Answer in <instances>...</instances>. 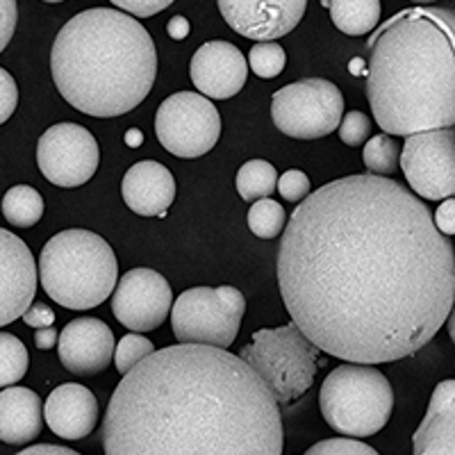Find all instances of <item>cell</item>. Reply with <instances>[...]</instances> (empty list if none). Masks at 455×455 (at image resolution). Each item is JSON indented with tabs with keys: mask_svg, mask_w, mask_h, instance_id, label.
Listing matches in <instances>:
<instances>
[{
	"mask_svg": "<svg viewBox=\"0 0 455 455\" xmlns=\"http://www.w3.org/2000/svg\"><path fill=\"white\" fill-rule=\"evenodd\" d=\"M433 223H435V228H437V230L444 235V237H453V233H455V201H453V196L444 198V203L437 207V212H435V217H433Z\"/></svg>",
	"mask_w": 455,
	"mask_h": 455,
	"instance_id": "cell-37",
	"label": "cell"
},
{
	"mask_svg": "<svg viewBox=\"0 0 455 455\" xmlns=\"http://www.w3.org/2000/svg\"><path fill=\"white\" fill-rule=\"evenodd\" d=\"M44 428V403L28 387H5L0 392V440L21 446L36 440Z\"/></svg>",
	"mask_w": 455,
	"mask_h": 455,
	"instance_id": "cell-21",
	"label": "cell"
},
{
	"mask_svg": "<svg viewBox=\"0 0 455 455\" xmlns=\"http://www.w3.org/2000/svg\"><path fill=\"white\" fill-rule=\"evenodd\" d=\"M337 128H339V140L347 146H353V148L363 146L371 137V119L364 112H357V109L344 114Z\"/></svg>",
	"mask_w": 455,
	"mask_h": 455,
	"instance_id": "cell-30",
	"label": "cell"
},
{
	"mask_svg": "<svg viewBox=\"0 0 455 455\" xmlns=\"http://www.w3.org/2000/svg\"><path fill=\"white\" fill-rule=\"evenodd\" d=\"M36 262L21 237L0 228V328L21 319L36 294Z\"/></svg>",
	"mask_w": 455,
	"mask_h": 455,
	"instance_id": "cell-15",
	"label": "cell"
},
{
	"mask_svg": "<svg viewBox=\"0 0 455 455\" xmlns=\"http://www.w3.org/2000/svg\"><path fill=\"white\" fill-rule=\"evenodd\" d=\"M21 319L32 328H48L55 323V312H52L51 306L42 303V300H32V306L23 312Z\"/></svg>",
	"mask_w": 455,
	"mask_h": 455,
	"instance_id": "cell-36",
	"label": "cell"
},
{
	"mask_svg": "<svg viewBox=\"0 0 455 455\" xmlns=\"http://www.w3.org/2000/svg\"><path fill=\"white\" fill-rule=\"evenodd\" d=\"M414 455H455V383L442 380L412 437Z\"/></svg>",
	"mask_w": 455,
	"mask_h": 455,
	"instance_id": "cell-20",
	"label": "cell"
},
{
	"mask_svg": "<svg viewBox=\"0 0 455 455\" xmlns=\"http://www.w3.org/2000/svg\"><path fill=\"white\" fill-rule=\"evenodd\" d=\"M36 267L44 291L68 310L99 307L119 283V262L112 246L83 228L62 230L48 239Z\"/></svg>",
	"mask_w": 455,
	"mask_h": 455,
	"instance_id": "cell-5",
	"label": "cell"
},
{
	"mask_svg": "<svg viewBox=\"0 0 455 455\" xmlns=\"http://www.w3.org/2000/svg\"><path fill=\"white\" fill-rule=\"evenodd\" d=\"M121 194L125 205L140 217L164 219L176 201V178L160 162H137L124 176Z\"/></svg>",
	"mask_w": 455,
	"mask_h": 455,
	"instance_id": "cell-18",
	"label": "cell"
},
{
	"mask_svg": "<svg viewBox=\"0 0 455 455\" xmlns=\"http://www.w3.org/2000/svg\"><path fill=\"white\" fill-rule=\"evenodd\" d=\"M46 203L35 187L16 185L3 196V217L14 228H32L44 217Z\"/></svg>",
	"mask_w": 455,
	"mask_h": 455,
	"instance_id": "cell-23",
	"label": "cell"
},
{
	"mask_svg": "<svg viewBox=\"0 0 455 455\" xmlns=\"http://www.w3.org/2000/svg\"><path fill=\"white\" fill-rule=\"evenodd\" d=\"M105 455H283L280 405L242 357L176 344L124 373L103 419Z\"/></svg>",
	"mask_w": 455,
	"mask_h": 455,
	"instance_id": "cell-2",
	"label": "cell"
},
{
	"mask_svg": "<svg viewBox=\"0 0 455 455\" xmlns=\"http://www.w3.org/2000/svg\"><path fill=\"white\" fill-rule=\"evenodd\" d=\"M30 355L21 339L10 332H0V387H12L28 373Z\"/></svg>",
	"mask_w": 455,
	"mask_h": 455,
	"instance_id": "cell-25",
	"label": "cell"
},
{
	"mask_svg": "<svg viewBox=\"0 0 455 455\" xmlns=\"http://www.w3.org/2000/svg\"><path fill=\"white\" fill-rule=\"evenodd\" d=\"M223 21L253 42H275L306 16L307 0H217Z\"/></svg>",
	"mask_w": 455,
	"mask_h": 455,
	"instance_id": "cell-14",
	"label": "cell"
},
{
	"mask_svg": "<svg viewBox=\"0 0 455 455\" xmlns=\"http://www.w3.org/2000/svg\"><path fill=\"white\" fill-rule=\"evenodd\" d=\"M189 78L205 99H233L249 80V64L235 44L214 39L194 52Z\"/></svg>",
	"mask_w": 455,
	"mask_h": 455,
	"instance_id": "cell-16",
	"label": "cell"
},
{
	"mask_svg": "<svg viewBox=\"0 0 455 455\" xmlns=\"http://www.w3.org/2000/svg\"><path fill=\"white\" fill-rule=\"evenodd\" d=\"M166 30H169L171 39L180 42V39H187V36H189V32H192V23L187 21L185 16H173V19L169 21V26H166Z\"/></svg>",
	"mask_w": 455,
	"mask_h": 455,
	"instance_id": "cell-39",
	"label": "cell"
},
{
	"mask_svg": "<svg viewBox=\"0 0 455 455\" xmlns=\"http://www.w3.org/2000/svg\"><path fill=\"white\" fill-rule=\"evenodd\" d=\"M171 284L153 269H130L112 291V312L132 332H150L169 319Z\"/></svg>",
	"mask_w": 455,
	"mask_h": 455,
	"instance_id": "cell-13",
	"label": "cell"
},
{
	"mask_svg": "<svg viewBox=\"0 0 455 455\" xmlns=\"http://www.w3.org/2000/svg\"><path fill=\"white\" fill-rule=\"evenodd\" d=\"M412 192L428 201H444L455 194V132L437 128L405 137L398 156Z\"/></svg>",
	"mask_w": 455,
	"mask_h": 455,
	"instance_id": "cell-11",
	"label": "cell"
},
{
	"mask_svg": "<svg viewBox=\"0 0 455 455\" xmlns=\"http://www.w3.org/2000/svg\"><path fill=\"white\" fill-rule=\"evenodd\" d=\"M306 455H380L373 446L364 444L353 437H335V440H321L307 449Z\"/></svg>",
	"mask_w": 455,
	"mask_h": 455,
	"instance_id": "cell-31",
	"label": "cell"
},
{
	"mask_svg": "<svg viewBox=\"0 0 455 455\" xmlns=\"http://www.w3.org/2000/svg\"><path fill=\"white\" fill-rule=\"evenodd\" d=\"M344 116V96L323 78H306L271 96V119L291 140H319L335 132Z\"/></svg>",
	"mask_w": 455,
	"mask_h": 455,
	"instance_id": "cell-9",
	"label": "cell"
},
{
	"mask_svg": "<svg viewBox=\"0 0 455 455\" xmlns=\"http://www.w3.org/2000/svg\"><path fill=\"white\" fill-rule=\"evenodd\" d=\"M246 299L237 287H192L171 306V328L180 344L230 348L242 326Z\"/></svg>",
	"mask_w": 455,
	"mask_h": 455,
	"instance_id": "cell-8",
	"label": "cell"
},
{
	"mask_svg": "<svg viewBox=\"0 0 455 455\" xmlns=\"http://www.w3.org/2000/svg\"><path fill=\"white\" fill-rule=\"evenodd\" d=\"M51 71L71 108L109 119L146 100L157 78V51L135 16L92 7L57 32Z\"/></svg>",
	"mask_w": 455,
	"mask_h": 455,
	"instance_id": "cell-4",
	"label": "cell"
},
{
	"mask_svg": "<svg viewBox=\"0 0 455 455\" xmlns=\"http://www.w3.org/2000/svg\"><path fill=\"white\" fill-rule=\"evenodd\" d=\"M249 67L258 78H275L287 67V52L275 42H258L249 52Z\"/></svg>",
	"mask_w": 455,
	"mask_h": 455,
	"instance_id": "cell-28",
	"label": "cell"
},
{
	"mask_svg": "<svg viewBox=\"0 0 455 455\" xmlns=\"http://www.w3.org/2000/svg\"><path fill=\"white\" fill-rule=\"evenodd\" d=\"M109 3L116 5V10L135 16V19H148V16H156L160 12H164L176 0H109Z\"/></svg>",
	"mask_w": 455,
	"mask_h": 455,
	"instance_id": "cell-33",
	"label": "cell"
},
{
	"mask_svg": "<svg viewBox=\"0 0 455 455\" xmlns=\"http://www.w3.org/2000/svg\"><path fill=\"white\" fill-rule=\"evenodd\" d=\"M36 164L48 182L57 187H80L96 176L100 148L96 137L78 124H57L36 144Z\"/></svg>",
	"mask_w": 455,
	"mask_h": 455,
	"instance_id": "cell-12",
	"label": "cell"
},
{
	"mask_svg": "<svg viewBox=\"0 0 455 455\" xmlns=\"http://www.w3.org/2000/svg\"><path fill=\"white\" fill-rule=\"evenodd\" d=\"M141 141H144V135H141V130L132 128V130H128V132H125V144L132 146V148H135V146H140Z\"/></svg>",
	"mask_w": 455,
	"mask_h": 455,
	"instance_id": "cell-41",
	"label": "cell"
},
{
	"mask_svg": "<svg viewBox=\"0 0 455 455\" xmlns=\"http://www.w3.org/2000/svg\"><path fill=\"white\" fill-rule=\"evenodd\" d=\"M44 417L48 428L64 440H83L99 424V401L84 385L64 383L46 398Z\"/></svg>",
	"mask_w": 455,
	"mask_h": 455,
	"instance_id": "cell-19",
	"label": "cell"
},
{
	"mask_svg": "<svg viewBox=\"0 0 455 455\" xmlns=\"http://www.w3.org/2000/svg\"><path fill=\"white\" fill-rule=\"evenodd\" d=\"M284 307L326 355L396 363L453 312L455 253L433 214L394 178L347 176L307 194L278 251Z\"/></svg>",
	"mask_w": 455,
	"mask_h": 455,
	"instance_id": "cell-1",
	"label": "cell"
},
{
	"mask_svg": "<svg viewBox=\"0 0 455 455\" xmlns=\"http://www.w3.org/2000/svg\"><path fill=\"white\" fill-rule=\"evenodd\" d=\"M412 3H417V5H428V3H435V0H412Z\"/></svg>",
	"mask_w": 455,
	"mask_h": 455,
	"instance_id": "cell-42",
	"label": "cell"
},
{
	"mask_svg": "<svg viewBox=\"0 0 455 455\" xmlns=\"http://www.w3.org/2000/svg\"><path fill=\"white\" fill-rule=\"evenodd\" d=\"M319 408L337 433L353 440L371 437L392 419V385L373 364H341L321 385Z\"/></svg>",
	"mask_w": 455,
	"mask_h": 455,
	"instance_id": "cell-6",
	"label": "cell"
},
{
	"mask_svg": "<svg viewBox=\"0 0 455 455\" xmlns=\"http://www.w3.org/2000/svg\"><path fill=\"white\" fill-rule=\"evenodd\" d=\"M331 19L344 35L363 36L378 28L380 0H331Z\"/></svg>",
	"mask_w": 455,
	"mask_h": 455,
	"instance_id": "cell-22",
	"label": "cell"
},
{
	"mask_svg": "<svg viewBox=\"0 0 455 455\" xmlns=\"http://www.w3.org/2000/svg\"><path fill=\"white\" fill-rule=\"evenodd\" d=\"M237 355L258 373L278 405L299 401L312 387L321 364V351L296 328L294 321L258 331Z\"/></svg>",
	"mask_w": 455,
	"mask_h": 455,
	"instance_id": "cell-7",
	"label": "cell"
},
{
	"mask_svg": "<svg viewBox=\"0 0 455 455\" xmlns=\"http://www.w3.org/2000/svg\"><path fill=\"white\" fill-rule=\"evenodd\" d=\"M16 455H80L76 451L67 449V446H57V444H36V446H28L23 449L21 453Z\"/></svg>",
	"mask_w": 455,
	"mask_h": 455,
	"instance_id": "cell-38",
	"label": "cell"
},
{
	"mask_svg": "<svg viewBox=\"0 0 455 455\" xmlns=\"http://www.w3.org/2000/svg\"><path fill=\"white\" fill-rule=\"evenodd\" d=\"M57 337H60V332H57L52 326L36 328V335H35L36 348H39V351H48V348H52L57 344Z\"/></svg>",
	"mask_w": 455,
	"mask_h": 455,
	"instance_id": "cell-40",
	"label": "cell"
},
{
	"mask_svg": "<svg viewBox=\"0 0 455 455\" xmlns=\"http://www.w3.org/2000/svg\"><path fill=\"white\" fill-rule=\"evenodd\" d=\"M235 185L243 201L255 203L259 198H269L278 185V171L267 160H251L237 171Z\"/></svg>",
	"mask_w": 455,
	"mask_h": 455,
	"instance_id": "cell-24",
	"label": "cell"
},
{
	"mask_svg": "<svg viewBox=\"0 0 455 455\" xmlns=\"http://www.w3.org/2000/svg\"><path fill=\"white\" fill-rule=\"evenodd\" d=\"M246 223H249L251 233L259 239H274L283 235L284 223H287V214H284L283 205L274 198H259L251 205L249 214H246Z\"/></svg>",
	"mask_w": 455,
	"mask_h": 455,
	"instance_id": "cell-27",
	"label": "cell"
},
{
	"mask_svg": "<svg viewBox=\"0 0 455 455\" xmlns=\"http://www.w3.org/2000/svg\"><path fill=\"white\" fill-rule=\"evenodd\" d=\"M367 99L385 135L410 137L455 124V19L412 7L369 36Z\"/></svg>",
	"mask_w": 455,
	"mask_h": 455,
	"instance_id": "cell-3",
	"label": "cell"
},
{
	"mask_svg": "<svg viewBox=\"0 0 455 455\" xmlns=\"http://www.w3.org/2000/svg\"><path fill=\"white\" fill-rule=\"evenodd\" d=\"M19 105V87L5 68H0V125L12 119Z\"/></svg>",
	"mask_w": 455,
	"mask_h": 455,
	"instance_id": "cell-34",
	"label": "cell"
},
{
	"mask_svg": "<svg viewBox=\"0 0 455 455\" xmlns=\"http://www.w3.org/2000/svg\"><path fill=\"white\" fill-rule=\"evenodd\" d=\"M16 21H19L16 0H0V52L10 46L16 30Z\"/></svg>",
	"mask_w": 455,
	"mask_h": 455,
	"instance_id": "cell-35",
	"label": "cell"
},
{
	"mask_svg": "<svg viewBox=\"0 0 455 455\" xmlns=\"http://www.w3.org/2000/svg\"><path fill=\"white\" fill-rule=\"evenodd\" d=\"M156 135L171 156L196 160L207 156L221 137V116L201 93L178 92L162 100L156 114Z\"/></svg>",
	"mask_w": 455,
	"mask_h": 455,
	"instance_id": "cell-10",
	"label": "cell"
},
{
	"mask_svg": "<svg viewBox=\"0 0 455 455\" xmlns=\"http://www.w3.org/2000/svg\"><path fill=\"white\" fill-rule=\"evenodd\" d=\"M114 347L112 328L96 316L68 321L57 337L60 363L76 376L103 373L112 363Z\"/></svg>",
	"mask_w": 455,
	"mask_h": 455,
	"instance_id": "cell-17",
	"label": "cell"
},
{
	"mask_svg": "<svg viewBox=\"0 0 455 455\" xmlns=\"http://www.w3.org/2000/svg\"><path fill=\"white\" fill-rule=\"evenodd\" d=\"M153 351H156V347H153V341L148 337H144L141 332H130L114 347L112 360L116 369H119V373H128L130 369L135 367L137 363H141Z\"/></svg>",
	"mask_w": 455,
	"mask_h": 455,
	"instance_id": "cell-29",
	"label": "cell"
},
{
	"mask_svg": "<svg viewBox=\"0 0 455 455\" xmlns=\"http://www.w3.org/2000/svg\"><path fill=\"white\" fill-rule=\"evenodd\" d=\"M44 3H52L55 5V3H64V0H44Z\"/></svg>",
	"mask_w": 455,
	"mask_h": 455,
	"instance_id": "cell-43",
	"label": "cell"
},
{
	"mask_svg": "<svg viewBox=\"0 0 455 455\" xmlns=\"http://www.w3.org/2000/svg\"><path fill=\"white\" fill-rule=\"evenodd\" d=\"M275 189H278V194L287 203H300L307 194L312 192V182L303 171L290 169V171H284L283 178H278Z\"/></svg>",
	"mask_w": 455,
	"mask_h": 455,
	"instance_id": "cell-32",
	"label": "cell"
},
{
	"mask_svg": "<svg viewBox=\"0 0 455 455\" xmlns=\"http://www.w3.org/2000/svg\"><path fill=\"white\" fill-rule=\"evenodd\" d=\"M398 141L389 135H373L364 141L363 160L371 176L389 178L398 169Z\"/></svg>",
	"mask_w": 455,
	"mask_h": 455,
	"instance_id": "cell-26",
	"label": "cell"
}]
</instances>
